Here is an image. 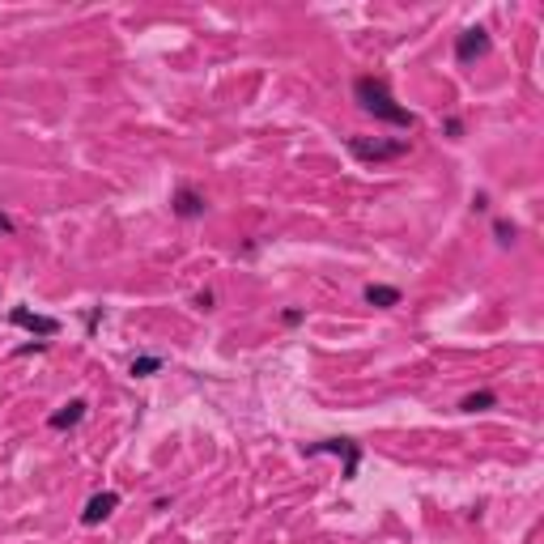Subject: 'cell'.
<instances>
[{
    "label": "cell",
    "instance_id": "cell-8",
    "mask_svg": "<svg viewBox=\"0 0 544 544\" xmlns=\"http://www.w3.org/2000/svg\"><path fill=\"white\" fill-rule=\"evenodd\" d=\"M81 417H86V400H69L60 413H51V417H47V425H51V430H73Z\"/></svg>",
    "mask_w": 544,
    "mask_h": 544
},
{
    "label": "cell",
    "instance_id": "cell-13",
    "mask_svg": "<svg viewBox=\"0 0 544 544\" xmlns=\"http://www.w3.org/2000/svg\"><path fill=\"white\" fill-rule=\"evenodd\" d=\"M196 306H200V311H213V293H208V289H200V293H196Z\"/></svg>",
    "mask_w": 544,
    "mask_h": 544
},
{
    "label": "cell",
    "instance_id": "cell-4",
    "mask_svg": "<svg viewBox=\"0 0 544 544\" xmlns=\"http://www.w3.org/2000/svg\"><path fill=\"white\" fill-rule=\"evenodd\" d=\"M323 451L345 455V476H349V480L358 476V463H362V447H358L353 438H328V443H315V447H311V455H323Z\"/></svg>",
    "mask_w": 544,
    "mask_h": 544
},
{
    "label": "cell",
    "instance_id": "cell-2",
    "mask_svg": "<svg viewBox=\"0 0 544 544\" xmlns=\"http://www.w3.org/2000/svg\"><path fill=\"white\" fill-rule=\"evenodd\" d=\"M349 153L358 162H387V158H404L408 153V141H370V136H349Z\"/></svg>",
    "mask_w": 544,
    "mask_h": 544
},
{
    "label": "cell",
    "instance_id": "cell-6",
    "mask_svg": "<svg viewBox=\"0 0 544 544\" xmlns=\"http://www.w3.org/2000/svg\"><path fill=\"white\" fill-rule=\"evenodd\" d=\"M171 208H175V217H183V221H196V217H204V196L196 191V187H179L175 191V200H171Z\"/></svg>",
    "mask_w": 544,
    "mask_h": 544
},
{
    "label": "cell",
    "instance_id": "cell-14",
    "mask_svg": "<svg viewBox=\"0 0 544 544\" xmlns=\"http://www.w3.org/2000/svg\"><path fill=\"white\" fill-rule=\"evenodd\" d=\"M472 208H476V213H485V208H489V196H485V191H476V196H472Z\"/></svg>",
    "mask_w": 544,
    "mask_h": 544
},
{
    "label": "cell",
    "instance_id": "cell-15",
    "mask_svg": "<svg viewBox=\"0 0 544 544\" xmlns=\"http://www.w3.org/2000/svg\"><path fill=\"white\" fill-rule=\"evenodd\" d=\"M13 230H17V226H13V217H9V213H0V234H13Z\"/></svg>",
    "mask_w": 544,
    "mask_h": 544
},
{
    "label": "cell",
    "instance_id": "cell-10",
    "mask_svg": "<svg viewBox=\"0 0 544 544\" xmlns=\"http://www.w3.org/2000/svg\"><path fill=\"white\" fill-rule=\"evenodd\" d=\"M493 404H498L493 391H472V396H463L459 408H463V413H485V408H493Z\"/></svg>",
    "mask_w": 544,
    "mask_h": 544
},
{
    "label": "cell",
    "instance_id": "cell-12",
    "mask_svg": "<svg viewBox=\"0 0 544 544\" xmlns=\"http://www.w3.org/2000/svg\"><path fill=\"white\" fill-rule=\"evenodd\" d=\"M493 234H498V243H506V247L515 243V226H510L506 217H498V221H493Z\"/></svg>",
    "mask_w": 544,
    "mask_h": 544
},
{
    "label": "cell",
    "instance_id": "cell-7",
    "mask_svg": "<svg viewBox=\"0 0 544 544\" xmlns=\"http://www.w3.org/2000/svg\"><path fill=\"white\" fill-rule=\"evenodd\" d=\"M115 506H119V493H115V489H106V493H94L90 502H86V510H81V523H86V528L102 523V519H106Z\"/></svg>",
    "mask_w": 544,
    "mask_h": 544
},
{
    "label": "cell",
    "instance_id": "cell-5",
    "mask_svg": "<svg viewBox=\"0 0 544 544\" xmlns=\"http://www.w3.org/2000/svg\"><path fill=\"white\" fill-rule=\"evenodd\" d=\"M9 323L26 328V332H34V336H56V332H60V319L34 315V311H26V306H13V311H9Z\"/></svg>",
    "mask_w": 544,
    "mask_h": 544
},
{
    "label": "cell",
    "instance_id": "cell-1",
    "mask_svg": "<svg viewBox=\"0 0 544 544\" xmlns=\"http://www.w3.org/2000/svg\"><path fill=\"white\" fill-rule=\"evenodd\" d=\"M353 98H358V106H362L366 115H374V119H383V124H391V128H413L417 124V115L408 111V106H400L396 98H391V86L383 81V77H374V73H366L353 81Z\"/></svg>",
    "mask_w": 544,
    "mask_h": 544
},
{
    "label": "cell",
    "instance_id": "cell-3",
    "mask_svg": "<svg viewBox=\"0 0 544 544\" xmlns=\"http://www.w3.org/2000/svg\"><path fill=\"white\" fill-rule=\"evenodd\" d=\"M489 51V30L485 26H468L459 39H455V60L459 64H472V60H480Z\"/></svg>",
    "mask_w": 544,
    "mask_h": 544
},
{
    "label": "cell",
    "instance_id": "cell-9",
    "mask_svg": "<svg viewBox=\"0 0 544 544\" xmlns=\"http://www.w3.org/2000/svg\"><path fill=\"white\" fill-rule=\"evenodd\" d=\"M366 302L370 306H400V289L396 285H366Z\"/></svg>",
    "mask_w": 544,
    "mask_h": 544
},
{
    "label": "cell",
    "instance_id": "cell-11",
    "mask_svg": "<svg viewBox=\"0 0 544 544\" xmlns=\"http://www.w3.org/2000/svg\"><path fill=\"white\" fill-rule=\"evenodd\" d=\"M158 370H162V358H136V362H132V374H136V378H149V374H158Z\"/></svg>",
    "mask_w": 544,
    "mask_h": 544
}]
</instances>
